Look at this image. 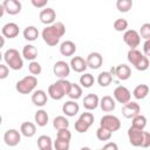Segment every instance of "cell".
<instances>
[{"label": "cell", "instance_id": "7dc6e473", "mask_svg": "<svg viewBox=\"0 0 150 150\" xmlns=\"http://www.w3.org/2000/svg\"><path fill=\"white\" fill-rule=\"evenodd\" d=\"M143 54L148 57L150 56V39L145 40V42L143 43Z\"/></svg>", "mask_w": 150, "mask_h": 150}, {"label": "cell", "instance_id": "ab89813d", "mask_svg": "<svg viewBox=\"0 0 150 150\" xmlns=\"http://www.w3.org/2000/svg\"><path fill=\"white\" fill-rule=\"evenodd\" d=\"M139 35L141 38H143L144 40H149L150 39V23L149 22H145L139 28Z\"/></svg>", "mask_w": 150, "mask_h": 150}, {"label": "cell", "instance_id": "f907efd6", "mask_svg": "<svg viewBox=\"0 0 150 150\" xmlns=\"http://www.w3.org/2000/svg\"><path fill=\"white\" fill-rule=\"evenodd\" d=\"M42 150H53V148H48V149H42Z\"/></svg>", "mask_w": 150, "mask_h": 150}, {"label": "cell", "instance_id": "e0dca14e", "mask_svg": "<svg viewBox=\"0 0 150 150\" xmlns=\"http://www.w3.org/2000/svg\"><path fill=\"white\" fill-rule=\"evenodd\" d=\"M70 69H73L75 73H84V70L88 68L87 61L81 56H74L70 60Z\"/></svg>", "mask_w": 150, "mask_h": 150}, {"label": "cell", "instance_id": "f1b7e54d", "mask_svg": "<svg viewBox=\"0 0 150 150\" xmlns=\"http://www.w3.org/2000/svg\"><path fill=\"white\" fill-rule=\"evenodd\" d=\"M112 81V75L109 71H102L97 76V82L101 87H108Z\"/></svg>", "mask_w": 150, "mask_h": 150}, {"label": "cell", "instance_id": "30bf717a", "mask_svg": "<svg viewBox=\"0 0 150 150\" xmlns=\"http://www.w3.org/2000/svg\"><path fill=\"white\" fill-rule=\"evenodd\" d=\"M139 112H141V107L138 103H136L134 101H130L129 103H127L122 107V115L125 118H134L137 115H139Z\"/></svg>", "mask_w": 150, "mask_h": 150}, {"label": "cell", "instance_id": "f6af8a7d", "mask_svg": "<svg viewBox=\"0 0 150 150\" xmlns=\"http://www.w3.org/2000/svg\"><path fill=\"white\" fill-rule=\"evenodd\" d=\"M149 146H150V132L144 131V135H143V143H142V146H141V148H149Z\"/></svg>", "mask_w": 150, "mask_h": 150}, {"label": "cell", "instance_id": "681fc988", "mask_svg": "<svg viewBox=\"0 0 150 150\" xmlns=\"http://www.w3.org/2000/svg\"><path fill=\"white\" fill-rule=\"evenodd\" d=\"M80 150H91V149H90V148H88V146H82Z\"/></svg>", "mask_w": 150, "mask_h": 150}, {"label": "cell", "instance_id": "74e56055", "mask_svg": "<svg viewBox=\"0 0 150 150\" xmlns=\"http://www.w3.org/2000/svg\"><path fill=\"white\" fill-rule=\"evenodd\" d=\"M128 28V21L125 19H116L114 22V29L116 32H127Z\"/></svg>", "mask_w": 150, "mask_h": 150}, {"label": "cell", "instance_id": "d6a6232c", "mask_svg": "<svg viewBox=\"0 0 150 150\" xmlns=\"http://www.w3.org/2000/svg\"><path fill=\"white\" fill-rule=\"evenodd\" d=\"M95 82V79L91 74L89 73H84L83 75L80 76V84L83 87V88H90Z\"/></svg>", "mask_w": 150, "mask_h": 150}, {"label": "cell", "instance_id": "8992f818", "mask_svg": "<svg viewBox=\"0 0 150 150\" xmlns=\"http://www.w3.org/2000/svg\"><path fill=\"white\" fill-rule=\"evenodd\" d=\"M100 127L105 128V129H108V130L111 131V132H115V131H117V130L121 128V122H120V118L116 117L115 115L107 114V115H104V116L101 118V121H100Z\"/></svg>", "mask_w": 150, "mask_h": 150}, {"label": "cell", "instance_id": "d4e9b609", "mask_svg": "<svg viewBox=\"0 0 150 150\" xmlns=\"http://www.w3.org/2000/svg\"><path fill=\"white\" fill-rule=\"evenodd\" d=\"M20 132L25 137H33L36 132V127L32 122H23L20 127Z\"/></svg>", "mask_w": 150, "mask_h": 150}, {"label": "cell", "instance_id": "6da1fadb", "mask_svg": "<svg viewBox=\"0 0 150 150\" xmlns=\"http://www.w3.org/2000/svg\"><path fill=\"white\" fill-rule=\"evenodd\" d=\"M64 33H66L64 25L60 21H56L53 25L47 26L46 28H43L41 35H42L43 41L48 46L53 47V46H56L60 42V39L64 35Z\"/></svg>", "mask_w": 150, "mask_h": 150}, {"label": "cell", "instance_id": "5b68a950", "mask_svg": "<svg viewBox=\"0 0 150 150\" xmlns=\"http://www.w3.org/2000/svg\"><path fill=\"white\" fill-rule=\"evenodd\" d=\"M38 84V79L34 75H28L16 82L15 89L20 94H30Z\"/></svg>", "mask_w": 150, "mask_h": 150}, {"label": "cell", "instance_id": "4316f807", "mask_svg": "<svg viewBox=\"0 0 150 150\" xmlns=\"http://www.w3.org/2000/svg\"><path fill=\"white\" fill-rule=\"evenodd\" d=\"M149 94V87L146 84H138L135 87L132 95L135 96V98L137 100H144Z\"/></svg>", "mask_w": 150, "mask_h": 150}, {"label": "cell", "instance_id": "c3c4849f", "mask_svg": "<svg viewBox=\"0 0 150 150\" xmlns=\"http://www.w3.org/2000/svg\"><path fill=\"white\" fill-rule=\"evenodd\" d=\"M102 149L103 150H118V146L115 142H108Z\"/></svg>", "mask_w": 150, "mask_h": 150}, {"label": "cell", "instance_id": "ac0fdd59", "mask_svg": "<svg viewBox=\"0 0 150 150\" xmlns=\"http://www.w3.org/2000/svg\"><path fill=\"white\" fill-rule=\"evenodd\" d=\"M100 105V98L96 94H88L83 98V107L87 110H94Z\"/></svg>", "mask_w": 150, "mask_h": 150}, {"label": "cell", "instance_id": "d590c367", "mask_svg": "<svg viewBox=\"0 0 150 150\" xmlns=\"http://www.w3.org/2000/svg\"><path fill=\"white\" fill-rule=\"evenodd\" d=\"M111 134H112L111 131H109L108 129L102 128V127H100V128L96 130V137H97L100 141H108V139H110Z\"/></svg>", "mask_w": 150, "mask_h": 150}, {"label": "cell", "instance_id": "603a6c76", "mask_svg": "<svg viewBox=\"0 0 150 150\" xmlns=\"http://www.w3.org/2000/svg\"><path fill=\"white\" fill-rule=\"evenodd\" d=\"M75 52H76V45L73 41L67 40L60 45V53L63 56H71L75 54Z\"/></svg>", "mask_w": 150, "mask_h": 150}, {"label": "cell", "instance_id": "816d5d0a", "mask_svg": "<svg viewBox=\"0 0 150 150\" xmlns=\"http://www.w3.org/2000/svg\"><path fill=\"white\" fill-rule=\"evenodd\" d=\"M98 150H103V149H98Z\"/></svg>", "mask_w": 150, "mask_h": 150}, {"label": "cell", "instance_id": "2e32d148", "mask_svg": "<svg viewBox=\"0 0 150 150\" xmlns=\"http://www.w3.org/2000/svg\"><path fill=\"white\" fill-rule=\"evenodd\" d=\"M86 61H87V64L90 69H98L103 63V57L100 53L93 52L87 56Z\"/></svg>", "mask_w": 150, "mask_h": 150}, {"label": "cell", "instance_id": "44dd1931", "mask_svg": "<svg viewBox=\"0 0 150 150\" xmlns=\"http://www.w3.org/2000/svg\"><path fill=\"white\" fill-rule=\"evenodd\" d=\"M100 107L101 109L104 111V112H111L115 110L116 108V103H115V100L111 97V96H103L101 100H100Z\"/></svg>", "mask_w": 150, "mask_h": 150}, {"label": "cell", "instance_id": "b9f144b4", "mask_svg": "<svg viewBox=\"0 0 150 150\" xmlns=\"http://www.w3.org/2000/svg\"><path fill=\"white\" fill-rule=\"evenodd\" d=\"M56 138H61V139H66V141H70L71 139V132L69 131V129H61L57 130V135Z\"/></svg>", "mask_w": 150, "mask_h": 150}, {"label": "cell", "instance_id": "ba28073f", "mask_svg": "<svg viewBox=\"0 0 150 150\" xmlns=\"http://www.w3.org/2000/svg\"><path fill=\"white\" fill-rule=\"evenodd\" d=\"M114 98H115L118 103H121V104L124 105V104H127V103L130 102L131 93H130V90H129L127 87H124V86H118V87H116L115 90H114Z\"/></svg>", "mask_w": 150, "mask_h": 150}, {"label": "cell", "instance_id": "8fae6325", "mask_svg": "<svg viewBox=\"0 0 150 150\" xmlns=\"http://www.w3.org/2000/svg\"><path fill=\"white\" fill-rule=\"evenodd\" d=\"M4 141L8 146H15L21 141V135L16 129H8L4 134Z\"/></svg>", "mask_w": 150, "mask_h": 150}, {"label": "cell", "instance_id": "4dcf8cb0", "mask_svg": "<svg viewBox=\"0 0 150 150\" xmlns=\"http://www.w3.org/2000/svg\"><path fill=\"white\" fill-rule=\"evenodd\" d=\"M54 143L52 141V138L47 135H41L39 138H38V146L40 150L42 149H48V148H53Z\"/></svg>", "mask_w": 150, "mask_h": 150}, {"label": "cell", "instance_id": "83f0119b", "mask_svg": "<svg viewBox=\"0 0 150 150\" xmlns=\"http://www.w3.org/2000/svg\"><path fill=\"white\" fill-rule=\"evenodd\" d=\"M34 120H35V123L39 125V127H45L47 125L48 123V114L46 110L43 109H40L35 112L34 115Z\"/></svg>", "mask_w": 150, "mask_h": 150}, {"label": "cell", "instance_id": "8d00e7d4", "mask_svg": "<svg viewBox=\"0 0 150 150\" xmlns=\"http://www.w3.org/2000/svg\"><path fill=\"white\" fill-rule=\"evenodd\" d=\"M69 146H70V141H66V139H61V138H56L54 141L55 150H69Z\"/></svg>", "mask_w": 150, "mask_h": 150}, {"label": "cell", "instance_id": "f546056e", "mask_svg": "<svg viewBox=\"0 0 150 150\" xmlns=\"http://www.w3.org/2000/svg\"><path fill=\"white\" fill-rule=\"evenodd\" d=\"M53 127L56 130H61V129H67L69 127V121L64 117V116H56L53 120Z\"/></svg>", "mask_w": 150, "mask_h": 150}, {"label": "cell", "instance_id": "484cf974", "mask_svg": "<svg viewBox=\"0 0 150 150\" xmlns=\"http://www.w3.org/2000/svg\"><path fill=\"white\" fill-rule=\"evenodd\" d=\"M22 34H23V38H25L27 41H35V40L39 38V30H38V28L34 27V26H27V27L23 29Z\"/></svg>", "mask_w": 150, "mask_h": 150}, {"label": "cell", "instance_id": "1f68e13d", "mask_svg": "<svg viewBox=\"0 0 150 150\" xmlns=\"http://www.w3.org/2000/svg\"><path fill=\"white\" fill-rule=\"evenodd\" d=\"M68 96L73 101L79 100L82 96V88H81V86H79L76 83H71V87H70V90L68 93Z\"/></svg>", "mask_w": 150, "mask_h": 150}, {"label": "cell", "instance_id": "5bb4252c", "mask_svg": "<svg viewBox=\"0 0 150 150\" xmlns=\"http://www.w3.org/2000/svg\"><path fill=\"white\" fill-rule=\"evenodd\" d=\"M5 7L6 13H8L9 15H16L21 12V2L19 0H5L1 2Z\"/></svg>", "mask_w": 150, "mask_h": 150}, {"label": "cell", "instance_id": "ffe728a7", "mask_svg": "<svg viewBox=\"0 0 150 150\" xmlns=\"http://www.w3.org/2000/svg\"><path fill=\"white\" fill-rule=\"evenodd\" d=\"M115 75L118 80L121 81H125L128 80L130 76H131V69L129 66L122 63V64H118L116 68H115Z\"/></svg>", "mask_w": 150, "mask_h": 150}, {"label": "cell", "instance_id": "836d02e7", "mask_svg": "<svg viewBox=\"0 0 150 150\" xmlns=\"http://www.w3.org/2000/svg\"><path fill=\"white\" fill-rule=\"evenodd\" d=\"M116 7L120 12L127 13L132 7V0H117L116 1Z\"/></svg>", "mask_w": 150, "mask_h": 150}, {"label": "cell", "instance_id": "d6986e66", "mask_svg": "<svg viewBox=\"0 0 150 150\" xmlns=\"http://www.w3.org/2000/svg\"><path fill=\"white\" fill-rule=\"evenodd\" d=\"M79 110H80L79 104H77L75 101H73V100L67 101V102L63 103V105H62V111H63V114H64L66 116H68V117L75 116V115L79 112Z\"/></svg>", "mask_w": 150, "mask_h": 150}, {"label": "cell", "instance_id": "52a82bcc", "mask_svg": "<svg viewBox=\"0 0 150 150\" xmlns=\"http://www.w3.org/2000/svg\"><path fill=\"white\" fill-rule=\"evenodd\" d=\"M123 41L128 47H130V49H136L141 42V35L135 29H128L123 34Z\"/></svg>", "mask_w": 150, "mask_h": 150}, {"label": "cell", "instance_id": "7a4b0ae2", "mask_svg": "<svg viewBox=\"0 0 150 150\" xmlns=\"http://www.w3.org/2000/svg\"><path fill=\"white\" fill-rule=\"evenodd\" d=\"M70 87H71V82H69L66 79H60L59 81H56L55 83L48 87V95L50 98L59 101L63 98L64 95H68Z\"/></svg>", "mask_w": 150, "mask_h": 150}, {"label": "cell", "instance_id": "7402d4cb", "mask_svg": "<svg viewBox=\"0 0 150 150\" xmlns=\"http://www.w3.org/2000/svg\"><path fill=\"white\" fill-rule=\"evenodd\" d=\"M47 100H48V97H47L46 91L45 90H41V89L35 90L33 93V95H32V102L36 107H43V105H46Z\"/></svg>", "mask_w": 150, "mask_h": 150}, {"label": "cell", "instance_id": "cb8c5ba5", "mask_svg": "<svg viewBox=\"0 0 150 150\" xmlns=\"http://www.w3.org/2000/svg\"><path fill=\"white\" fill-rule=\"evenodd\" d=\"M22 56L26 60H29L30 62L34 61L38 57V49L33 45H26L22 48Z\"/></svg>", "mask_w": 150, "mask_h": 150}, {"label": "cell", "instance_id": "277c9868", "mask_svg": "<svg viewBox=\"0 0 150 150\" xmlns=\"http://www.w3.org/2000/svg\"><path fill=\"white\" fill-rule=\"evenodd\" d=\"M4 60L6 64L13 70H20L23 67V60L20 53L15 48H9L4 53Z\"/></svg>", "mask_w": 150, "mask_h": 150}, {"label": "cell", "instance_id": "9c48e42d", "mask_svg": "<svg viewBox=\"0 0 150 150\" xmlns=\"http://www.w3.org/2000/svg\"><path fill=\"white\" fill-rule=\"evenodd\" d=\"M143 135H144V131L135 127H130L128 129V138H129L130 144L134 146H142Z\"/></svg>", "mask_w": 150, "mask_h": 150}, {"label": "cell", "instance_id": "bcb514c9", "mask_svg": "<svg viewBox=\"0 0 150 150\" xmlns=\"http://www.w3.org/2000/svg\"><path fill=\"white\" fill-rule=\"evenodd\" d=\"M48 4V0H32V5L36 8H43Z\"/></svg>", "mask_w": 150, "mask_h": 150}, {"label": "cell", "instance_id": "60d3db41", "mask_svg": "<svg viewBox=\"0 0 150 150\" xmlns=\"http://www.w3.org/2000/svg\"><path fill=\"white\" fill-rule=\"evenodd\" d=\"M74 127H75V130H76L77 132H80V134H84V132H87V131H88V129L90 128L87 123H84V122H83V121H81L80 118L75 122V125H74Z\"/></svg>", "mask_w": 150, "mask_h": 150}, {"label": "cell", "instance_id": "3957f363", "mask_svg": "<svg viewBox=\"0 0 150 150\" xmlns=\"http://www.w3.org/2000/svg\"><path fill=\"white\" fill-rule=\"evenodd\" d=\"M127 57H128V61H129L137 70H139V71L146 70V69L149 68V66H150L148 57H146L143 53H141L139 50H137V49H130V50L128 52Z\"/></svg>", "mask_w": 150, "mask_h": 150}, {"label": "cell", "instance_id": "e575fe53", "mask_svg": "<svg viewBox=\"0 0 150 150\" xmlns=\"http://www.w3.org/2000/svg\"><path fill=\"white\" fill-rule=\"evenodd\" d=\"M146 125V117L143 116V115H137L136 117L132 118V123H131V127H135L137 129H141V130H144Z\"/></svg>", "mask_w": 150, "mask_h": 150}, {"label": "cell", "instance_id": "7c38bea8", "mask_svg": "<svg viewBox=\"0 0 150 150\" xmlns=\"http://www.w3.org/2000/svg\"><path fill=\"white\" fill-rule=\"evenodd\" d=\"M53 73L59 79H66L70 73V66L66 61H57L53 67Z\"/></svg>", "mask_w": 150, "mask_h": 150}, {"label": "cell", "instance_id": "ee69618b", "mask_svg": "<svg viewBox=\"0 0 150 150\" xmlns=\"http://www.w3.org/2000/svg\"><path fill=\"white\" fill-rule=\"evenodd\" d=\"M8 73H9V68L7 64H0V79L4 80L8 76Z\"/></svg>", "mask_w": 150, "mask_h": 150}, {"label": "cell", "instance_id": "f35d334b", "mask_svg": "<svg viewBox=\"0 0 150 150\" xmlns=\"http://www.w3.org/2000/svg\"><path fill=\"white\" fill-rule=\"evenodd\" d=\"M28 70L32 75H39L41 71H42V68H41V64L38 62V61H32L29 64H28Z\"/></svg>", "mask_w": 150, "mask_h": 150}, {"label": "cell", "instance_id": "9a60e30c", "mask_svg": "<svg viewBox=\"0 0 150 150\" xmlns=\"http://www.w3.org/2000/svg\"><path fill=\"white\" fill-rule=\"evenodd\" d=\"M1 34L7 39H14L19 35V26L15 22H7L2 26Z\"/></svg>", "mask_w": 150, "mask_h": 150}, {"label": "cell", "instance_id": "7bdbcfd3", "mask_svg": "<svg viewBox=\"0 0 150 150\" xmlns=\"http://www.w3.org/2000/svg\"><path fill=\"white\" fill-rule=\"evenodd\" d=\"M79 118L81 121H83L84 123H87L89 127H91V124L94 123V115L91 112H82Z\"/></svg>", "mask_w": 150, "mask_h": 150}, {"label": "cell", "instance_id": "4fadbf2b", "mask_svg": "<svg viewBox=\"0 0 150 150\" xmlns=\"http://www.w3.org/2000/svg\"><path fill=\"white\" fill-rule=\"evenodd\" d=\"M39 18H40V21L47 26H50L55 22V18H56V13L53 8L50 7H47V8H43L40 14H39Z\"/></svg>", "mask_w": 150, "mask_h": 150}]
</instances>
